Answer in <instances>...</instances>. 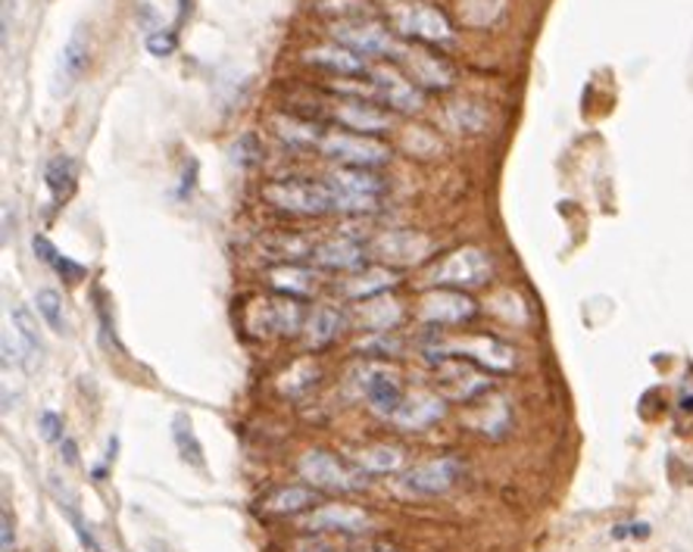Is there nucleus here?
<instances>
[{"label": "nucleus", "mask_w": 693, "mask_h": 552, "mask_svg": "<svg viewBox=\"0 0 693 552\" xmlns=\"http://www.w3.org/2000/svg\"><path fill=\"white\" fill-rule=\"evenodd\" d=\"M469 360L481 365L491 375H509L516 368V347L494 335H462V337H434L425 343V360Z\"/></svg>", "instance_id": "obj_1"}, {"label": "nucleus", "mask_w": 693, "mask_h": 552, "mask_svg": "<svg viewBox=\"0 0 693 552\" xmlns=\"http://www.w3.org/2000/svg\"><path fill=\"white\" fill-rule=\"evenodd\" d=\"M325 185L332 191L335 213H347V216L375 213L387 193V181L375 168L341 166L332 175H325Z\"/></svg>", "instance_id": "obj_2"}, {"label": "nucleus", "mask_w": 693, "mask_h": 552, "mask_svg": "<svg viewBox=\"0 0 693 552\" xmlns=\"http://www.w3.org/2000/svg\"><path fill=\"white\" fill-rule=\"evenodd\" d=\"M391 25L397 35L419 41L422 48H450L456 41L454 23L431 3L422 0H400L391 7Z\"/></svg>", "instance_id": "obj_3"}, {"label": "nucleus", "mask_w": 693, "mask_h": 552, "mask_svg": "<svg viewBox=\"0 0 693 552\" xmlns=\"http://www.w3.org/2000/svg\"><path fill=\"white\" fill-rule=\"evenodd\" d=\"M494 275V260L481 247H459L425 272L429 288L475 290L484 288Z\"/></svg>", "instance_id": "obj_4"}, {"label": "nucleus", "mask_w": 693, "mask_h": 552, "mask_svg": "<svg viewBox=\"0 0 693 552\" xmlns=\"http://www.w3.org/2000/svg\"><path fill=\"white\" fill-rule=\"evenodd\" d=\"M263 197L279 213H287V216H329V213H335L332 191H329L325 178L322 181L275 178L263 188Z\"/></svg>", "instance_id": "obj_5"}, {"label": "nucleus", "mask_w": 693, "mask_h": 552, "mask_svg": "<svg viewBox=\"0 0 693 552\" xmlns=\"http://www.w3.org/2000/svg\"><path fill=\"white\" fill-rule=\"evenodd\" d=\"M297 472L300 478L307 480L315 490H332V493H357L362 490L369 480H366V472L337 459L335 453H325V450H310L304 453L300 462H297Z\"/></svg>", "instance_id": "obj_6"}, {"label": "nucleus", "mask_w": 693, "mask_h": 552, "mask_svg": "<svg viewBox=\"0 0 693 552\" xmlns=\"http://www.w3.org/2000/svg\"><path fill=\"white\" fill-rule=\"evenodd\" d=\"M434 390L450 403H475L494 390L491 372L469 360L434 362Z\"/></svg>", "instance_id": "obj_7"}, {"label": "nucleus", "mask_w": 693, "mask_h": 552, "mask_svg": "<svg viewBox=\"0 0 693 552\" xmlns=\"http://www.w3.org/2000/svg\"><path fill=\"white\" fill-rule=\"evenodd\" d=\"M332 35H335L337 45L350 48L354 53H359L362 60H366V57H384V60L397 63V57H400V50H404V41H397L394 32H391L387 25L375 23V20H362V16L335 23Z\"/></svg>", "instance_id": "obj_8"}, {"label": "nucleus", "mask_w": 693, "mask_h": 552, "mask_svg": "<svg viewBox=\"0 0 693 552\" xmlns=\"http://www.w3.org/2000/svg\"><path fill=\"white\" fill-rule=\"evenodd\" d=\"M322 156L335 160L347 168H382L391 163V147L382 145L379 138H366V135H354V131H329L319 147Z\"/></svg>", "instance_id": "obj_9"}, {"label": "nucleus", "mask_w": 693, "mask_h": 552, "mask_svg": "<svg viewBox=\"0 0 693 552\" xmlns=\"http://www.w3.org/2000/svg\"><path fill=\"white\" fill-rule=\"evenodd\" d=\"M475 315H479V303L466 290L454 288H431L416 310V318L429 328H456L472 322Z\"/></svg>", "instance_id": "obj_10"}, {"label": "nucleus", "mask_w": 693, "mask_h": 552, "mask_svg": "<svg viewBox=\"0 0 693 552\" xmlns=\"http://www.w3.org/2000/svg\"><path fill=\"white\" fill-rule=\"evenodd\" d=\"M369 85H372L375 100L384 103L391 113L412 116V113H419L422 103H425L422 88H419L407 73H400L397 66H375V70L369 73Z\"/></svg>", "instance_id": "obj_11"}, {"label": "nucleus", "mask_w": 693, "mask_h": 552, "mask_svg": "<svg viewBox=\"0 0 693 552\" xmlns=\"http://www.w3.org/2000/svg\"><path fill=\"white\" fill-rule=\"evenodd\" d=\"M357 385L362 390V397L369 400V409L379 418L394 422L397 409L404 406V397H407V390L400 387L397 372L394 368H384V365H375V362H366L357 372Z\"/></svg>", "instance_id": "obj_12"}, {"label": "nucleus", "mask_w": 693, "mask_h": 552, "mask_svg": "<svg viewBox=\"0 0 693 552\" xmlns=\"http://www.w3.org/2000/svg\"><path fill=\"white\" fill-rule=\"evenodd\" d=\"M369 253L384 265H419L434 256V243L422 231L400 228V231H384L369 243Z\"/></svg>", "instance_id": "obj_13"}, {"label": "nucleus", "mask_w": 693, "mask_h": 552, "mask_svg": "<svg viewBox=\"0 0 693 552\" xmlns=\"http://www.w3.org/2000/svg\"><path fill=\"white\" fill-rule=\"evenodd\" d=\"M397 66H404L409 78H412L422 91H447V88H454L456 81V70L437 53V50L404 45L400 57H397Z\"/></svg>", "instance_id": "obj_14"}, {"label": "nucleus", "mask_w": 693, "mask_h": 552, "mask_svg": "<svg viewBox=\"0 0 693 552\" xmlns=\"http://www.w3.org/2000/svg\"><path fill=\"white\" fill-rule=\"evenodd\" d=\"M462 472H466V465L456 456L431 459V462L409 468L404 475V487L409 493H419V497H437V493H447L450 487H456Z\"/></svg>", "instance_id": "obj_15"}, {"label": "nucleus", "mask_w": 693, "mask_h": 552, "mask_svg": "<svg viewBox=\"0 0 693 552\" xmlns=\"http://www.w3.org/2000/svg\"><path fill=\"white\" fill-rule=\"evenodd\" d=\"M250 313H257L260 318L250 322V328L263 331V335H297L307 325V310L300 300L294 297H275V300H260L250 306Z\"/></svg>", "instance_id": "obj_16"}, {"label": "nucleus", "mask_w": 693, "mask_h": 552, "mask_svg": "<svg viewBox=\"0 0 693 552\" xmlns=\"http://www.w3.org/2000/svg\"><path fill=\"white\" fill-rule=\"evenodd\" d=\"M332 116H335L337 125L344 131L366 135V138H379V135H384L391 128L387 110L375 106L372 100H362V97H337Z\"/></svg>", "instance_id": "obj_17"}, {"label": "nucleus", "mask_w": 693, "mask_h": 552, "mask_svg": "<svg viewBox=\"0 0 693 552\" xmlns=\"http://www.w3.org/2000/svg\"><path fill=\"white\" fill-rule=\"evenodd\" d=\"M300 528L312 530V534H366L372 528V515L357 509V505L325 503L315 505L310 515L304 518Z\"/></svg>", "instance_id": "obj_18"}, {"label": "nucleus", "mask_w": 693, "mask_h": 552, "mask_svg": "<svg viewBox=\"0 0 693 552\" xmlns=\"http://www.w3.org/2000/svg\"><path fill=\"white\" fill-rule=\"evenodd\" d=\"M447 412V400L437 390H412L404 397V406L397 409L394 422L400 431H425L434 422H441Z\"/></svg>", "instance_id": "obj_19"}, {"label": "nucleus", "mask_w": 693, "mask_h": 552, "mask_svg": "<svg viewBox=\"0 0 693 552\" xmlns=\"http://www.w3.org/2000/svg\"><path fill=\"white\" fill-rule=\"evenodd\" d=\"M88 63H91V41H88L85 28L78 25L70 35V41L60 50V57H57V75H53L57 85H53V91L57 95L72 91L78 85V78L88 70Z\"/></svg>", "instance_id": "obj_20"}, {"label": "nucleus", "mask_w": 693, "mask_h": 552, "mask_svg": "<svg viewBox=\"0 0 693 552\" xmlns=\"http://www.w3.org/2000/svg\"><path fill=\"white\" fill-rule=\"evenodd\" d=\"M354 322H357L359 331H369V335H391L400 328L404 322V306L394 300V297H372V300H362L357 303V313H354Z\"/></svg>", "instance_id": "obj_21"}, {"label": "nucleus", "mask_w": 693, "mask_h": 552, "mask_svg": "<svg viewBox=\"0 0 693 552\" xmlns=\"http://www.w3.org/2000/svg\"><path fill=\"white\" fill-rule=\"evenodd\" d=\"M366 253H369V247L359 238L337 235V238L319 243L312 260L322 268H332V272H359V265L366 263Z\"/></svg>", "instance_id": "obj_22"}, {"label": "nucleus", "mask_w": 693, "mask_h": 552, "mask_svg": "<svg viewBox=\"0 0 693 552\" xmlns=\"http://www.w3.org/2000/svg\"><path fill=\"white\" fill-rule=\"evenodd\" d=\"M466 422L475 428L484 437H503L512 428V409H509V400L500 397V393H487L472 403V409L466 412Z\"/></svg>", "instance_id": "obj_23"}, {"label": "nucleus", "mask_w": 693, "mask_h": 552, "mask_svg": "<svg viewBox=\"0 0 693 552\" xmlns=\"http://www.w3.org/2000/svg\"><path fill=\"white\" fill-rule=\"evenodd\" d=\"M304 60L312 63V66H319V70H325V73L337 75V78H362V75L372 73V66L359 53L337 45V41L335 45H325V48L307 50Z\"/></svg>", "instance_id": "obj_24"}, {"label": "nucleus", "mask_w": 693, "mask_h": 552, "mask_svg": "<svg viewBox=\"0 0 693 552\" xmlns=\"http://www.w3.org/2000/svg\"><path fill=\"white\" fill-rule=\"evenodd\" d=\"M391 288H397V272H391L387 265H369V268H359L350 278H344V297L354 300V303H362V300H372V297H382Z\"/></svg>", "instance_id": "obj_25"}, {"label": "nucleus", "mask_w": 693, "mask_h": 552, "mask_svg": "<svg viewBox=\"0 0 693 552\" xmlns=\"http://www.w3.org/2000/svg\"><path fill=\"white\" fill-rule=\"evenodd\" d=\"M272 128L287 150H319L322 138L329 135L319 122L300 120V116H275Z\"/></svg>", "instance_id": "obj_26"}, {"label": "nucleus", "mask_w": 693, "mask_h": 552, "mask_svg": "<svg viewBox=\"0 0 693 552\" xmlns=\"http://www.w3.org/2000/svg\"><path fill=\"white\" fill-rule=\"evenodd\" d=\"M344 331V315L335 306H315L310 315H307V325H304V337H307V347L310 350H325L337 340V335Z\"/></svg>", "instance_id": "obj_27"}, {"label": "nucleus", "mask_w": 693, "mask_h": 552, "mask_svg": "<svg viewBox=\"0 0 693 552\" xmlns=\"http://www.w3.org/2000/svg\"><path fill=\"white\" fill-rule=\"evenodd\" d=\"M272 288L282 297H294V300H307L319 288V272H312L307 265H279L272 268Z\"/></svg>", "instance_id": "obj_28"}, {"label": "nucleus", "mask_w": 693, "mask_h": 552, "mask_svg": "<svg viewBox=\"0 0 693 552\" xmlns=\"http://www.w3.org/2000/svg\"><path fill=\"white\" fill-rule=\"evenodd\" d=\"M75 185H78V163L66 153H57L45 168V188H48L53 206H63L75 193Z\"/></svg>", "instance_id": "obj_29"}, {"label": "nucleus", "mask_w": 693, "mask_h": 552, "mask_svg": "<svg viewBox=\"0 0 693 552\" xmlns=\"http://www.w3.org/2000/svg\"><path fill=\"white\" fill-rule=\"evenodd\" d=\"M357 468H362L366 475H394L404 468V450L397 447H387V443H375V447H366V450H357Z\"/></svg>", "instance_id": "obj_30"}, {"label": "nucleus", "mask_w": 693, "mask_h": 552, "mask_svg": "<svg viewBox=\"0 0 693 552\" xmlns=\"http://www.w3.org/2000/svg\"><path fill=\"white\" fill-rule=\"evenodd\" d=\"M32 250H35V256L45 265H50L66 285H78V281L85 278V265L72 263L70 256H63L45 235H35V238H32Z\"/></svg>", "instance_id": "obj_31"}, {"label": "nucleus", "mask_w": 693, "mask_h": 552, "mask_svg": "<svg viewBox=\"0 0 693 552\" xmlns=\"http://www.w3.org/2000/svg\"><path fill=\"white\" fill-rule=\"evenodd\" d=\"M315 503H319L315 487H285V490H275L265 500V509L275 512V515H297V512L315 509Z\"/></svg>", "instance_id": "obj_32"}, {"label": "nucleus", "mask_w": 693, "mask_h": 552, "mask_svg": "<svg viewBox=\"0 0 693 552\" xmlns=\"http://www.w3.org/2000/svg\"><path fill=\"white\" fill-rule=\"evenodd\" d=\"M35 313L45 318L50 331L57 335H66L70 331V318H66V306H63V297L53 288L35 290Z\"/></svg>", "instance_id": "obj_33"}, {"label": "nucleus", "mask_w": 693, "mask_h": 552, "mask_svg": "<svg viewBox=\"0 0 693 552\" xmlns=\"http://www.w3.org/2000/svg\"><path fill=\"white\" fill-rule=\"evenodd\" d=\"M172 440L178 447V456L185 459L188 465H194V468H203V462H207L203 459V447H200V440L194 434L188 415H175V422H172Z\"/></svg>", "instance_id": "obj_34"}, {"label": "nucleus", "mask_w": 693, "mask_h": 552, "mask_svg": "<svg viewBox=\"0 0 693 552\" xmlns=\"http://www.w3.org/2000/svg\"><path fill=\"white\" fill-rule=\"evenodd\" d=\"M10 318H13V328H16V335L23 340V350L28 360H41V353H45V340L38 335V322H35V315L28 313L25 306H13L10 310Z\"/></svg>", "instance_id": "obj_35"}, {"label": "nucleus", "mask_w": 693, "mask_h": 552, "mask_svg": "<svg viewBox=\"0 0 693 552\" xmlns=\"http://www.w3.org/2000/svg\"><path fill=\"white\" fill-rule=\"evenodd\" d=\"M447 116H450V122H454L459 131H481V128H484V122H487L475 103H456Z\"/></svg>", "instance_id": "obj_36"}, {"label": "nucleus", "mask_w": 693, "mask_h": 552, "mask_svg": "<svg viewBox=\"0 0 693 552\" xmlns=\"http://www.w3.org/2000/svg\"><path fill=\"white\" fill-rule=\"evenodd\" d=\"M178 48V38H175V28H157L147 35V50L153 57H172Z\"/></svg>", "instance_id": "obj_37"}, {"label": "nucleus", "mask_w": 693, "mask_h": 552, "mask_svg": "<svg viewBox=\"0 0 693 552\" xmlns=\"http://www.w3.org/2000/svg\"><path fill=\"white\" fill-rule=\"evenodd\" d=\"M38 431L48 443H63L66 440V425H63V418L57 412H41L38 415Z\"/></svg>", "instance_id": "obj_38"}, {"label": "nucleus", "mask_w": 693, "mask_h": 552, "mask_svg": "<svg viewBox=\"0 0 693 552\" xmlns=\"http://www.w3.org/2000/svg\"><path fill=\"white\" fill-rule=\"evenodd\" d=\"M359 353H366V356H391V353H397V340H391L387 335H372L369 340L359 343Z\"/></svg>", "instance_id": "obj_39"}, {"label": "nucleus", "mask_w": 693, "mask_h": 552, "mask_svg": "<svg viewBox=\"0 0 693 552\" xmlns=\"http://www.w3.org/2000/svg\"><path fill=\"white\" fill-rule=\"evenodd\" d=\"M232 150H235V153L240 150V156H235L240 166H253V163H257V153H260V147H257V138H253V135H244Z\"/></svg>", "instance_id": "obj_40"}, {"label": "nucleus", "mask_w": 693, "mask_h": 552, "mask_svg": "<svg viewBox=\"0 0 693 552\" xmlns=\"http://www.w3.org/2000/svg\"><path fill=\"white\" fill-rule=\"evenodd\" d=\"M16 547V530H13V518H10V509L0 512V550L13 552Z\"/></svg>", "instance_id": "obj_41"}, {"label": "nucleus", "mask_w": 693, "mask_h": 552, "mask_svg": "<svg viewBox=\"0 0 693 552\" xmlns=\"http://www.w3.org/2000/svg\"><path fill=\"white\" fill-rule=\"evenodd\" d=\"M13 13H16V0H3L0 3V35H3V41L10 38V28H13Z\"/></svg>", "instance_id": "obj_42"}, {"label": "nucleus", "mask_w": 693, "mask_h": 552, "mask_svg": "<svg viewBox=\"0 0 693 552\" xmlns=\"http://www.w3.org/2000/svg\"><path fill=\"white\" fill-rule=\"evenodd\" d=\"M60 456L66 459V465H75V462H78V447H75L72 437H66V440L60 443Z\"/></svg>", "instance_id": "obj_43"}, {"label": "nucleus", "mask_w": 693, "mask_h": 552, "mask_svg": "<svg viewBox=\"0 0 693 552\" xmlns=\"http://www.w3.org/2000/svg\"><path fill=\"white\" fill-rule=\"evenodd\" d=\"M188 13H191V0H178V23H185Z\"/></svg>", "instance_id": "obj_44"}, {"label": "nucleus", "mask_w": 693, "mask_h": 552, "mask_svg": "<svg viewBox=\"0 0 693 552\" xmlns=\"http://www.w3.org/2000/svg\"><path fill=\"white\" fill-rule=\"evenodd\" d=\"M372 552H400V550H397V547H391V543H375Z\"/></svg>", "instance_id": "obj_45"}]
</instances>
